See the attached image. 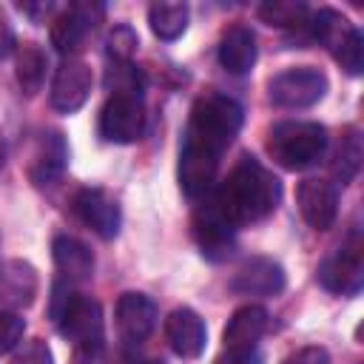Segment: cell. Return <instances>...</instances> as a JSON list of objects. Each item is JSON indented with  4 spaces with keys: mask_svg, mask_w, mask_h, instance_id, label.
I'll use <instances>...</instances> for the list:
<instances>
[{
    "mask_svg": "<svg viewBox=\"0 0 364 364\" xmlns=\"http://www.w3.org/2000/svg\"><path fill=\"white\" fill-rule=\"evenodd\" d=\"M245 111L228 94H205L193 102L179 148V188L188 199H202L216 182L219 159L242 131Z\"/></svg>",
    "mask_w": 364,
    "mask_h": 364,
    "instance_id": "6da1fadb",
    "label": "cell"
},
{
    "mask_svg": "<svg viewBox=\"0 0 364 364\" xmlns=\"http://www.w3.org/2000/svg\"><path fill=\"white\" fill-rule=\"evenodd\" d=\"M279 199L282 182L250 154H245L213 191V205L233 228L262 222L276 210Z\"/></svg>",
    "mask_w": 364,
    "mask_h": 364,
    "instance_id": "7a4b0ae2",
    "label": "cell"
},
{
    "mask_svg": "<svg viewBox=\"0 0 364 364\" xmlns=\"http://www.w3.org/2000/svg\"><path fill=\"white\" fill-rule=\"evenodd\" d=\"M51 318L60 330V336H65L80 355L97 361L102 353V307L100 301H94L91 296H82L74 290V284L68 282H57L54 284V296H51Z\"/></svg>",
    "mask_w": 364,
    "mask_h": 364,
    "instance_id": "3957f363",
    "label": "cell"
},
{
    "mask_svg": "<svg viewBox=\"0 0 364 364\" xmlns=\"http://www.w3.org/2000/svg\"><path fill=\"white\" fill-rule=\"evenodd\" d=\"M301 43H321L333 54V60L353 77L364 71V37L336 9L310 11V20L301 28Z\"/></svg>",
    "mask_w": 364,
    "mask_h": 364,
    "instance_id": "277c9868",
    "label": "cell"
},
{
    "mask_svg": "<svg viewBox=\"0 0 364 364\" xmlns=\"http://www.w3.org/2000/svg\"><path fill=\"white\" fill-rule=\"evenodd\" d=\"M327 128L313 119H284L267 131V154L287 171H304L321 159Z\"/></svg>",
    "mask_w": 364,
    "mask_h": 364,
    "instance_id": "5b68a950",
    "label": "cell"
},
{
    "mask_svg": "<svg viewBox=\"0 0 364 364\" xmlns=\"http://www.w3.org/2000/svg\"><path fill=\"white\" fill-rule=\"evenodd\" d=\"M318 284L338 296H355L364 284V242L353 230L341 245H336L318 264Z\"/></svg>",
    "mask_w": 364,
    "mask_h": 364,
    "instance_id": "8992f818",
    "label": "cell"
},
{
    "mask_svg": "<svg viewBox=\"0 0 364 364\" xmlns=\"http://www.w3.org/2000/svg\"><path fill=\"white\" fill-rule=\"evenodd\" d=\"M324 94H327V77L313 65L284 68L267 82V97L279 108H310Z\"/></svg>",
    "mask_w": 364,
    "mask_h": 364,
    "instance_id": "52a82bcc",
    "label": "cell"
},
{
    "mask_svg": "<svg viewBox=\"0 0 364 364\" xmlns=\"http://www.w3.org/2000/svg\"><path fill=\"white\" fill-rule=\"evenodd\" d=\"M105 17V6L102 3H94V0H80V3H71L68 9H63L54 20H51V46L65 54V57H74L88 34L102 23Z\"/></svg>",
    "mask_w": 364,
    "mask_h": 364,
    "instance_id": "ba28073f",
    "label": "cell"
},
{
    "mask_svg": "<svg viewBox=\"0 0 364 364\" xmlns=\"http://www.w3.org/2000/svg\"><path fill=\"white\" fill-rule=\"evenodd\" d=\"M145 131V108L139 97L111 94L100 111V136L105 142L128 145L136 142Z\"/></svg>",
    "mask_w": 364,
    "mask_h": 364,
    "instance_id": "9c48e42d",
    "label": "cell"
},
{
    "mask_svg": "<svg viewBox=\"0 0 364 364\" xmlns=\"http://www.w3.org/2000/svg\"><path fill=\"white\" fill-rule=\"evenodd\" d=\"M193 239H196L202 256L210 259V262H225L233 253V247H236V228L219 213L213 199H208L193 213Z\"/></svg>",
    "mask_w": 364,
    "mask_h": 364,
    "instance_id": "30bf717a",
    "label": "cell"
},
{
    "mask_svg": "<svg viewBox=\"0 0 364 364\" xmlns=\"http://www.w3.org/2000/svg\"><path fill=\"white\" fill-rule=\"evenodd\" d=\"M94 85L91 65L82 63L80 57H65L51 80V105L60 114H74L85 105L88 94Z\"/></svg>",
    "mask_w": 364,
    "mask_h": 364,
    "instance_id": "8fae6325",
    "label": "cell"
},
{
    "mask_svg": "<svg viewBox=\"0 0 364 364\" xmlns=\"http://www.w3.org/2000/svg\"><path fill=\"white\" fill-rule=\"evenodd\" d=\"M77 219L91 228L100 239H114L119 233V225H122V213H119V205L117 199L102 191V188H80L74 193V202H71Z\"/></svg>",
    "mask_w": 364,
    "mask_h": 364,
    "instance_id": "7c38bea8",
    "label": "cell"
},
{
    "mask_svg": "<svg viewBox=\"0 0 364 364\" xmlns=\"http://www.w3.org/2000/svg\"><path fill=\"white\" fill-rule=\"evenodd\" d=\"M296 202H299V210H301L304 222L313 230L333 228V222L338 216V188L333 182L318 179V176H310V179L299 182Z\"/></svg>",
    "mask_w": 364,
    "mask_h": 364,
    "instance_id": "4fadbf2b",
    "label": "cell"
},
{
    "mask_svg": "<svg viewBox=\"0 0 364 364\" xmlns=\"http://www.w3.org/2000/svg\"><path fill=\"white\" fill-rule=\"evenodd\" d=\"M40 290V276L34 264L23 259H6L0 262V310H26L34 304Z\"/></svg>",
    "mask_w": 364,
    "mask_h": 364,
    "instance_id": "5bb4252c",
    "label": "cell"
},
{
    "mask_svg": "<svg viewBox=\"0 0 364 364\" xmlns=\"http://www.w3.org/2000/svg\"><path fill=\"white\" fill-rule=\"evenodd\" d=\"M287 284L284 267L267 256L247 259L230 279V290L239 296H279Z\"/></svg>",
    "mask_w": 364,
    "mask_h": 364,
    "instance_id": "9a60e30c",
    "label": "cell"
},
{
    "mask_svg": "<svg viewBox=\"0 0 364 364\" xmlns=\"http://www.w3.org/2000/svg\"><path fill=\"white\" fill-rule=\"evenodd\" d=\"M114 318H117V330L122 336V341L128 344H139L145 341L154 327H156V304L154 299H148L145 293H122L119 301H117V310H114Z\"/></svg>",
    "mask_w": 364,
    "mask_h": 364,
    "instance_id": "2e32d148",
    "label": "cell"
},
{
    "mask_svg": "<svg viewBox=\"0 0 364 364\" xmlns=\"http://www.w3.org/2000/svg\"><path fill=\"white\" fill-rule=\"evenodd\" d=\"M165 338L171 344V350L182 358H196L205 350L208 341V330L205 321L196 310L191 307H176L173 313H168L165 318Z\"/></svg>",
    "mask_w": 364,
    "mask_h": 364,
    "instance_id": "e0dca14e",
    "label": "cell"
},
{
    "mask_svg": "<svg viewBox=\"0 0 364 364\" xmlns=\"http://www.w3.org/2000/svg\"><path fill=\"white\" fill-rule=\"evenodd\" d=\"M267 327H270V316L262 304L239 307L225 324V333H222L225 350H256V344L267 333Z\"/></svg>",
    "mask_w": 364,
    "mask_h": 364,
    "instance_id": "ac0fdd59",
    "label": "cell"
},
{
    "mask_svg": "<svg viewBox=\"0 0 364 364\" xmlns=\"http://www.w3.org/2000/svg\"><path fill=\"white\" fill-rule=\"evenodd\" d=\"M256 57H259V46H256V34H253L250 26L236 23L222 34V40H219V63H222V68L228 74H233V77L247 74L256 65Z\"/></svg>",
    "mask_w": 364,
    "mask_h": 364,
    "instance_id": "d6986e66",
    "label": "cell"
},
{
    "mask_svg": "<svg viewBox=\"0 0 364 364\" xmlns=\"http://www.w3.org/2000/svg\"><path fill=\"white\" fill-rule=\"evenodd\" d=\"M65 162H68L65 136L60 131H46L34 148V156L28 165V179L34 185H51L65 171Z\"/></svg>",
    "mask_w": 364,
    "mask_h": 364,
    "instance_id": "ffe728a7",
    "label": "cell"
},
{
    "mask_svg": "<svg viewBox=\"0 0 364 364\" xmlns=\"http://www.w3.org/2000/svg\"><path fill=\"white\" fill-rule=\"evenodd\" d=\"M51 256L60 270V279L68 284H80L94 276V253L88 250V245H82L74 236H65V233L57 236L51 242Z\"/></svg>",
    "mask_w": 364,
    "mask_h": 364,
    "instance_id": "44dd1931",
    "label": "cell"
},
{
    "mask_svg": "<svg viewBox=\"0 0 364 364\" xmlns=\"http://www.w3.org/2000/svg\"><path fill=\"white\" fill-rule=\"evenodd\" d=\"M361 156H364V148H361V134L355 125H347L341 131V139L333 151V159H330V173L336 176V182L341 185H350L355 179V173L361 171Z\"/></svg>",
    "mask_w": 364,
    "mask_h": 364,
    "instance_id": "7402d4cb",
    "label": "cell"
},
{
    "mask_svg": "<svg viewBox=\"0 0 364 364\" xmlns=\"http://www.w3.org/2000/svg\"><path fill=\"white\" fill-rule=\"evenodd\" d=\"M17 51V60H14V77H17V85L23 88V94H37L43 88V80H46V54L37 43H23L14 48Z\"/></svg>",
    "mask_w": 364,
    "mask_h": 364,
    "instance_id": "603a6c76",
    "label": "cell"
},
{
    "mask_svg": "<svg viewBox=\"0 0 364 364\" xmlns=\"http://www.w3.org/2000/svg\"><path fill=\"white\" fill-rule=\"evenodd\" d=\"M148 23H151V31L171 43L176 37L185 34L188 28V6L185 3H171V0H159V3H151L148 9Z\"/></svg>",
    "mask_w": 364,
    "mask_h": 364,
    "instance_id": "cb8c5ba5",
    "label": "cell"
},
{
    "mask_svg": "<svg viewBox=\"0 0 364 364\" xmlns=\"http://www.w3.org/2000/svg\"><path fill=\"white\" fill-rule=\"evenodd\" d=\"M259 17L267 26H276V28L301 31L304 23L310 20V6L296 3V0H267V3L259 6Z\"/></svg>",
    "mask_w": 364,
    "mask_h": 364,
    "instance_id": "d4e9b609",
    "label": "cell"
},
{
    "mask_svg": "<svg viewBox=\"0 0 364 364\" xmlns=\"http://www.w3.org/2000/svg\"><path fill=\"white\" fill-rule=\"evenodd\" d=\"M105 88L111 94H128V97H139L142 100V71L134 63H111L108 74H105Z\"/></svg>",
    "mask_w": 364,
    "mask_h": 364,
    "instance_id": "484cf974",
    "label": "cell"
},
{
    "mask_svg": "<svg viewBox=\"0 0 364 364\" xmlns=\"http://www.w3.org/2000/svg\"><path fill=\"white\" fill-rule=\"evenodd\" d=\"M136 48H139V37L131 26H114V31L105 40V51H108L111 63H131Z\"/></svg>",
    "mask_w": 364,
    "mask_h": 364,
    "instance_id": "4316f807",
    "label": "cell"
},
{
    "mask_svg": "<svg viewBox=\"0 0 364 364\" xmlns=\"http://www.w3.org/2000/svg\"><path fill=\"white\" fill-rule=\"evenodd\" d=\"M26 333V318L11 310H0V355L17 350Z\"/></svg>",
    "mask_w": 364,
    "mask_h": 364,
    "instance_id": "83f0119b",
    "label": "cell"
},
{
    "mask_svg": "<svg viewBox=\"0 0 364 364\" xmlns=\"http://www.w3.org/2000/svg\"><path fill=\"white\" fill-rule=\"evenodd\" d=\"M9 364H54V355H51V347L43 338H31L23 347L17 344Z\"/></svg>",
    "mask_w": 364,
    "mask_h": 364,
    "instance_id": "f1b7e54d",
    "label": "cell"
},
{
    "mask_svg": "<svg viewBox=\"0 0 364 364\" xmlns=\"http://www.w3.org/2000/svg\"><path fill=\"white\" fill-rule=\"evenodd\" d=\"M284 364H330V353L324 347H301L287 355Z\"/></svg>",
    "mask_w": 364,
    "mask_h": 364,
    "instance_id": "f546056e",
    "label": "cell"
},
{
    "mask_svg": "<svg viewBox=\"0 0 364 364\" xmlns=\"http://www.w3.org/2000/svg\"><path fill=\"white\" fill-rule=\"evenodd\" d=\"M216 364H262L259 350H225Z\"/></svg>",
    "mask_w": 364,
    "mask_h": 364,
    "instance_id": "4dcf8cb0",
    "label": "cell"
},
{
    "mask_svg": "<svg viewBox=\"0 0 364 364\" xmlns=\"http://www.w3.org/2000/svg\"><path fill=\"white\" fill-rule=\"evenodd\" d=\"M14 48H17V43H14V31H11L9 20H6L3 11H0V63H3Z\"/></svg>",
    "mask_w": 364,
    "mask_h": 364,
    "instance_id": "1f68e13d",
    "label": "cell"
},
{
    "mask_svg": "<svg viewBox=\"0 0 364 364\" xmlns=\"http://www.w3.org/2000/svg\"><path fill=\"white\" fill-rule=\"evenodd\" d=\"M6 162V142H3V134H0V165Z\"/></svg>",
    "mask_w": 364,
    "mask_h": 364,
    "instance_id": "d6a6232c",
    "label": "cell"
}]
</instances>
